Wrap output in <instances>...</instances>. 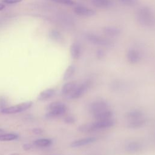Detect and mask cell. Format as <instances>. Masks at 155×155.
<instances>
[{
    "instance_id": "obj_28",
    "label": "cell",
    "mask_w": 155,
    "mask_h": 155,
    "mask_svg": "<svg viewBox=\"0 0 155 155\" xmlns=\"http://www.w3.org/2000/svg\"><path fill=\"white\" fill-rule=\"evenodd\" d=\"M105 56V52L102 49H99L96 51V56L98 59H102Z\"/></svg>"
},
{
    "instance_id": "obj_14",
    "label": "cell",
    "mask_w": 155,
    "mask_h": 155,
    "mask_svg": "<svg viewBox=\"0 0 155 155\" xmlns=\"http://www.w3.org/2000/svg\"><path fill=\"white\" fill-rule=\"evenodd\" d=\"M102 31L106 35L111 37L117 36L119 35L121 33V30L120 28L113 26H107L104 27L102 29Z\"/></svg>"
},
{
    "instance_id": "obj_9",
    "label": "cell",
    "mask_w": 155,
    "mask_h": 155,
    "mask_svg": "<svg viewBox=\"0 0 155 155\" xmlns=\"http://www.w3.org/2000/svg\"><path fill=\"white\" fill-rule=\"evenodd\" d=\"M92 124L94 131H96L97 130L112 127L114 125V121L111 119L106 120H99L92 123Z\"/></svg>"
},
{
    "instance_id": "obj_34",
    "label": "cell",
    "mask_w": 155,
    "mask_h": 155,
    "mask_svg": "<svg viewBox=\"0 0 155 155\" xmlns=\"http://www.w3.org/2000/svg\"><path fill=\"white\" fill-rule=\"evenodd\" d=\"M10 155H19V154L18 153H13V154H12Z\"/></svg>"
},
{
    "instance_id": "obj_21",
    "label": "cell",
    "mask_w": 155,
    "mask_h": 155,
    "mask_svg": "<svg viewBox=\"0 0 155 155\" xmlns=\"http://www.w3.org/2000/svg\"><path fill=\"white\" fill-rule=\"evenodd\" d=\"M75 70H76V67H74V65H69L64 72V74L63 76V79L65 81L69 79L74 74Z\"/></svg>"
},
{
    "instance_id": "obj_7",
    "label": "cell",
    "mask_w": 155,
    "mask_h": 155,
    "mask_svg": "<svg viewBox=\"0 0 155 155\" xmlns=\"http://www.w3.org/2000/svg\"><path fill=\"white\" fill-rule=\"evenodd\" d=\"M127 58L131 64H136L140 61L141 54L138 50L134 48H130L127 53Z\"/></svg>"
},
{
    "instance_id": "obj_32",
    "label": "cell",
    "mask_w": 155,
    "mask_h": 155,
    "mask_svg": "<svg viewBox=\"0 0 155 155\" xmlns=\"http://www.w3.org/2000/svg\"><path fill=\"white\" fill-rule=\"evenodd\" d=\"M32 147H33V146H32V145L30 144V143H26V144H25V145H23V149H24V150H26V151L31 149Z\"/></svg>"
},
{
    "instance_id": "obj_15",
    "label": "cell",
    "mask_w": 155,
    "mask_h": 155,
    "mask_svg": "<svg viewBox=\"0 0 155 155\" xmlns=\"http://www.w3.org/2000/svg\"><path fill=\"white\" fill-rule=\"evenodd\" d=\"M55 93V90L53 88L46 89L42 91H41L39 96H38V99L39 101H44L47 100L51 97Z\"/></svg>"
},
{
    "instance_id": "obj_12",
    "label": "cell",
    "mask_w": 155,
    "mask_h": 155,
    "mask_svg": "<svg viewBox=\"0 0 155 155\" xmlns=\"http://www.w3.org/2000/svg\"><path fill=\"white\" fill-rule=\"evenodd\" d=\"M70 54L73 59H78L80 58L81 55V45L78 42H73L71 46L70 49Z\"/></svg>"
},
{
    "instance_id": "obj_22",
    "label": "cell",
    "mask_w": 155,
    "mask_h": 155,
    "mask_svg": "<svg viewBox=\"0 0 155 155\" xmlns=\"http://www.w3.org/2000/svg\"><path fill=\"white\" fill-rule=\"evenodd\" d=\"M18 136L15 133H7L0 134V141H10L18 139Z\"/></svg>"
},
{
    "instance_id": "obj_20",
    "label": "cell",
    "mask_w": 155,
    "mask_h": 155,
    "mask_svg": "<svg viewBox=\"0 0 155 155\" xmlns=\"http://www.w3.org/2000/svg\"><path fill=\"white\" fill-rule=\"evenodd\" d=\"M52 143L50 139H39L33 142V145L37 147H47Z\"/></svg>"
},
{
    "instance_id": "obj_25",
    "label": "cell",
    "mask_w": 155,
    "mask_h": 155,
    "mask_svg": "<svg viewBox=\"0 0 155 155\" xmlns=\"http://www.w3.org/2000/svg\"><path fill=\"white\" fill-rule=\"evenodd\" d=\"M50 36L52 39L56 41L61 39V35L56 30H52L50 33Z\"/></svg>"
},
{
    "instance_id": "obj_16",
    "label": "cell",
    "mask_w": 155,
    "mask_h": 155,
    "mask_svg": "<svg viewBox=\"0 0 155 155\" xmlns=\"http://www.w3.org/2000/svg\"><path fill=\"white\" fill-rule=\"evenodd\" d=\"M146 124V120L145 119L139 118L134 120H132L130 123L128 124L127 127L131 129L139 128L143 126Z\"/></svg>"
},
{
    "instance_id": "obj_26",
    "label": "cell",
    "mask_w": 155,
    "mask_h": 155,
    "mask_svg": "<svg viewBox=\"0 0 155 155\" xmlns=\"http://www.w3.org/2000/svg\"><path fill=\"white\" fill-rule=\"evenodd\" d=\"M51 1L57 3H59V4L67 5H72L74 3L73 0H51Z\"/></svg>"
},
{
    "instance_id": "obj_11",
    "label": "cell",
    "mask_w": 155,
    "mask_h": 155,
    "mask_svg": "<svg viewBox=\"0 0 155 155\" xmlns=\"http://www.w3.org/2000/svg\"><path fill=\"white\" fill-rule=\"evenodd\" d=\"M77 87V83L75 81H70L65 83L62 88V94L64 96H69Z\"/></svg>"
},
{
    "instance_id": "obj_3",
    "label": "cell",
    "mask_w": 155,
    "mask_h": 155,
    "mask_svg": "<svg viewBox=\"0 0 155 155\" xmlns=\"http://www.w3.org/2000/svg\"><path fill=\"white\" fill-rule=\"evenodd\" d=\"M86 39L90 43L105 47H111L113 46V42L102 36L93 33H87L85 35Z\"/></svg>"
},
{
    "instance_id": "obj_6",
    "label": "cell",
    "mask_w": 155,
    "mask_h": 155,
    "mask_svg": "<svg viewBox=\"0 0 155 155\" xmlns=\"http://www.w3.org/2000/svg\"><path fill=\"white\" fill-rule=\"evenodd\" d=\"M108 104L104 101H96L91 104L90 111L93 115L107 110Z\"/></svg>"
},
{
    "instance_id": "obj_19",
    "label": "cell",
    "mask_w": 155,
    "mask_h": 155,
    "mask_svg": "<svg viewBox=\"0 0 155 155\" xmlns=\"http://www.w3.org/2000/svg\"><path fill=\"white\" fill-rule=\"evenodd\" d=\"M143 116V113L140 110H132L125 114V117L127 119L132 120L141 118Z\"/></svg>"
},
{
    "instance_id": "obj_29",
    "label": "cell",
    "mask_w": 155,
    "mask_h": 155,
    "mask_svg": "<svg viewBox=\"0 0 155 155\" xmlns=\"http://www.w3.org/2000/svg\"><path fill=\"white\" fill-rule=\"evenodd\" d=\"M64 121L67 124H73V123L74 122L75 119H74V117H73L71 116H67L65 118Z\"/></svg>"
},
{
    "instance_id": "obj_33",
    "label": "cell",
    "mask_w": 155,
    "mask_h": 155,
    "mask_svg": "<svg viewBox=\"0 0 155 155\" xmlns=\"http://www.w3.org/2000/svg\"><path fill=\"white\" fill-rule=\"evenodd\" d=\"M4 8H5V5H4L2 4H0V11L2 10Z\"/></svg>"
},
{
    "instance_id": "obj_10",
    "label": "cell",
    "mask_w": 155,
    "mask_h": 155,
    "mask_svg": "<svg viewBox=\"0 0 155 155\" xmlns=\"http://www.w3.org/2000/svg\"><path fill=\"white\" fill-rule=\"evenodd\" d=\"M96 140V138L94 137H88L86 138H83L78 140H76L72 142L70 144V147L73 148H76L79 147H82L84 145H88L94 142Z\"/></svg>"
},
{
    "instance_id": "obj_13",
    "label": "cell",
    "mask_w": 155,
    "mask_h": 155,
    "mask_svg": "<svg viewBox=\"0 0 155 155\" xmlns=\"http://www.w3.org/2000/svg\"><path fill=\"white\" fill-rule=\"evenodd\" d=\"M142 148V145L136 141L130 142L128 143L125 146V150L127 152L131 153H135L140 151Z\"/></svg>"
},
{
    "instance_id": "obj_1",
    "label": "cell",
    "mask_w": 155,
    "mask_h": 155,
    "mask_svg": "<svg viewBox=\"0 0 155 155\" xmlns=\"http://www.w3.org/2000/svg\"><path fill=\"white\" fill-rule=\"evenodd\" d=\"M136 19L138 22L145 27H153L155 25V14L151 8L143 6L136 12Z\"/></svg>"
},
{
    "instance_id": "obj_2",
    "label": "cell",
    "mask_w": 155,
    "mask_h": 155,
    "mask_svg": "<svg viewBox=\"0 0 155 155\" xmlns=\"http://www.w3.org/2000/svg\"><path fill=\"white\" fill-rule=\"evenodd\" d=\"M67 110L66 105L61 102H53L47 107V117H54L64 114Z\"/></svg>"
},
{
    "instance_id": "obj_23",
    "label": "cell",
    "mask_w": 155,
    "mask_h": 155,
    "mask_svg": "<svg viewBox=\"0 0 155 155\" xmlns=\"http://www.w3.org/2000/svg\"><path fill=\"white\" fill-rule=\"evenodd\" d=\"M78 130L82 133H90L94 131L93 124H84L80 125L78 127Z\"/></svg>"
},
{
    "instance_id": "obj_31",
    "label": "cell",
    "mask_w": 155,
    "mask_h": 155,
    "mask_svg": "<svg viewBox=\"0 0 155 155\" xmlns=\"http://www.w3.org/2000/svg\"><path fill=\"white\" fill-rule=\"evenodd\" d=\"M32 131H33V133H34L36 134H39L43 132V130L39 128H35Z\"/></svg>"
},
{
    "instance_id": "obj_27",
    "label": "cell",
    "mask_w": 155,
    "mask_h": 155,
    "mask_svg": "<svg viewBox=\"0 0 155 155\" xmlns=\"http://www.w3.org/2000/svg\"><path fill=\"white\" fill-rule=\"evenodd\" d=\"M7 102L6 99L4 97H0V110L7 107Z\"/></svg>"
},
{
    "instance_id": "obj_17",
    "label": "cell",
    "mask_w": 155,
    "mask_h": 155,
    "mask_svg": "<svg viewBox=\"0 0 155 155\" xmlns=\"http://www.w3.org/2000/svg\"><path fill=\"white\" fill-rule=\"evenodd\" d=\"M112 115H113V113L110 110H106L94 114L93 116L97 120H99L110 119L111 118Z\"/></svg>"
},
{
    "instance_id": "obj_4",
    "label": "cell",
    "mask_w": 155,
    "mask_h": 155,
    "mask_svg": "<svg viewBox=\"0 0 155 155\" xmlns=\"http://www.w3.org/2000/svg\"><path fill=\"white\" fill-rule=\"evenodd\" d=\"M32 104L33 102L31 101H27L11 107H6L2 110H1L0 112L3 114H15L27 110L31 107Z\"/></svg>"
},
{
    "instance_id": "obj_8",
    "label": "cell",
    "mask_w": 155,
    "mask_h": 155,
    "mask_svg": "<svg viewBox=\"0 0 155 155\" xmlns=\"http://www.w3.org/2000/svg\"><path fill=\"white\" fill-rule=\"evenodd\" d=\"M74 12L76 14L82 16H93L96 13L94 10L82 5L75 7L74 8Z\"/></svg>"
},
{
    "instance_id": "obj_35",
    "label": "cell",
    "mask_w": 155,
    "mask_h": 155,
    "mask_svg": "<svg viewBox=\"0 0 155 155\" xmlns=\"http://www.w3.org/2000/svg\"><path fill=\"white\" fill-rule=\"evenodd\" d=\"M93 155H98V154H93Z\"/></svg>"
},
{
    "instance_id": "obj_18",
    "label": "cell",
    "mask_w": 155,
    "mask_h": 155,
    "mask_svg": "<svg viewBox=\"0 0 155 155\" xmlns=\"http://www.w3.org/2000/svg\"><path fill=\"white\" fill-rule=\"evenodd\" d=\"M93 4L101 8H107L112 5V2L110 0H92Z\"/></svg>"
},
{
    "instance_id": "obj_5",
    "label": "cell",
    "mask_w": 155,
    "mask_h": 155,
    "mask_svg": "<svg viewBox=\"0 0 155 155\" xmlns=\"http://www.w3.org/2000/svg\"><path fill=\"white\" fill-rule=\"evenodd\" d=\"M91 82L89 81H86L85 82L81 84L79 86H77L72 93L68 96L70 98L75 99L81 97L88 90L90 86Z\"/></svg>"
},
{
    "instance_id": "obj_24",
    "label": "cell",
    "mask_w": 155,
    "mask_h": 155,
    "mask_svg": "<svg viewBox=\"0 0 155 155\" xmlns=\"http://www.w3.org/2000/svg\"><path fill=\"white\" fill-rule=\"evenodd\" d=\"M120 2L125 5L133 7L137 4V0H119Z\"/></svg>"
},
{
    "instance_id": "obj_30",
    "label": "cell",
    "mask_w": 155,
    "mask_h": 155,
    "mask_svg": "<svg viewBox=\"0 0 155 155\" xmlns=\"http://www.w3.org/2000/svg\"><path fill=\"white\" fill-rule=\"evenodd\" d=\"M21 1H22V0H3L4 2H5L6 4H9L18 3Z\"/></svg>"
}]
</instances>
